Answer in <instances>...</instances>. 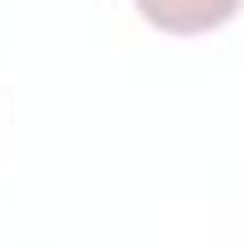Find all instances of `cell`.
<instances>
[{
	"label": "cell",
	"mask_w": 244,
	"mask_h": 249,
	"mask_svg": "<svg viewBox=\"0 0 244 249\" xmlns=\"http://www.w3.org/2000/svg\"><path fill=\"white\" fill-rule=\"evenodd\" d=\"M139 15L163 34H206L235 19L240 0H134Z\"/></svg>",
	"instance_id": "obj_1"
}]
</instances>
